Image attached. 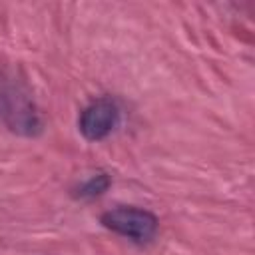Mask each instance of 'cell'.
I'll return each instance as SVG.
<instances>
[{
    "label": "cell",
    "mask_w": 255,
    "mask_h": 255,
    "mask_svg": "<svg viewBox=\"0 0 255 255\" xmlns=\"http://www.w3.org/2000/svg\"><path fill=\"white\" fill-rule=\"evenodd\" d=\"M118 122V108L110 100H98L90 104L80 116V131L86 139H104Z\"/></svg>",
    "instance_id": "cell-2"
},
{
    "label": "cell",
    "mask_w": 255,
    "mask_h": 255,
    "mask_svg": "<svg viewBox=\"0 0 255 255\" xmlns=\"http://www.w3.org/2000/svg\"><path fill=\"white\" fill-rule=\"evenodd\" d=\"M104 227L129 237L133 241H149L157 231V217L145 209L137 207H118L102 215Z\"/></svg>",
    "instance_id": "cell-1"
},
{
    "label": "cell",
    "mask_w": 255,
    "mask_h": 255,
    "mask_svg": "<svg viewBox=\"0 0 255 255\" xmlns=\"http://www.w3.org/2000/svg\"><path fill=\"white\" fill-rule=\"evenodd\" d=\"M108 185H110V179H108L104 173L94 175L88 183H84V185L80 187V195H82V197H96V195L104 193Z\"/></svg>",
    "instance_id": "cell-3"
}]
</instances>
